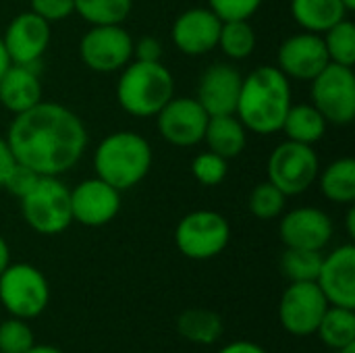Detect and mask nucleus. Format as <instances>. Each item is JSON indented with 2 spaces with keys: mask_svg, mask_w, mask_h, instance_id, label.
Returning a JSON list of instances; mask_svg holds the SVG:
<instances>
[{
  "mask_svg": "<svg viewBox=\"0 0 355 353\" xmlns=\"http://www.w3.org/2000/svg\"><path fill=\"white\" fill-rule=\"evenodd\" d=\"M6 141L17 162L42 177H58L81 160L87 131L71 108L42 100L33 108L15 114Z\"/></svg>",
  "mask_w": 355,
  "mask_h": 353,
  "instance_id": "obj_1",
  "label": "nucleus"
},
{
  "mask_svg": "<svg viewBox=\"0 0 355 353\" xmlns=\"http://www.w3.org/2000/svg\"><path fill=\"white\" fill-rule=\"evenodd\" d=\"M289 77L279 67L262 64L243 77L235 117L248 131L270 135L281 131L293 104Z\"/></svg>",
  "mask_w": 355,
  "mask_h": 353,
  "instance_id": "obj_2",
  "label": "nucleus"
},
{
  "mask_svg": "<svg viewBox=\"0 0 355 353\" xmlns=\"http://www.w3.org/2000/svg\"><path fill=\"white\" fill-rule=\"evenodd\" d=\"M152 146L135 131H114L106 135L94 152L96 177L119 191L139 185L152 169Z\"/></svg>",
  "mask_w": 355,
  "mask_h": 353,
  "instance_id": "obj_3",
  "label": "nucleus"
},
{
  "mask_svg": "<svg viewBox=\"0 0 355 353\" xmlns=\"http://www.w3.org/2000/svg\"><path fill=\"white\" fill-rule=\"evenodd\" d=\"M173 96V73L160 60H133L121 69V77L116 83V102L127 114L139 119L156 117Z\"/></svg>",
  "mask_w": 355,
  "mask_h": 353,
  "instance_id": "obj_4",
  "label": "nucleus"
},
{
  "mask_svg": "<svg viewBox=\"0 0 355 353\" xmlns=\"http://www.w3.org/2000/svg\"><path fill=\"white\" fill-rule=\"evenodd\" d=\"M19 202L25 223L40 235H58L73 223L71 189L58 177H40Z\"/></svg>",
  "mask_w": 355,
  "mask_h": 353,
  "instance_id": "obj_5",
  "label": "nucleus"
},
{
  "mask_svg": "<svg viewBox=\"0 0 355 353\" xmlns=\"http://www.w3.org/2000/svg\"><path fill=\"white\" fill-rule=\"evenodd\" d=\"M50 302L44 273L31 264H8L0 273V304L15 318H35Z\"/></svg>",
  "mask_w": 355,
  "mask_h": 353,
  "instance_id": "obj_6",
  "label": "nucleus"
},
{
  "mask_svg": "<svg viewBox=\"0 0 355 353\" xmlns=\"http://www.w3.org/2000/svg\"><path fill=\"white\" fill-rule=\"evenodd\" d=\"M320 164L312 146L300 141L279 144L266 162V175L275 187H279L287 198L308 191L318 179Z\"/></svg>",
  "mask_w": 355,
  "mask_h": 353,
  "instance_id": "obj_7",
  "label": "nucleus"
},
{
  "mask_svg": "<svg viewBox=\"0 0 355 353\" xmlns=\"http://www.w3.org/2000/svg\"><path fill=\"white\" fill-rule=\"evenodd\" d=\"M231 239L229 221L214 210H193L175 229V243L189 260H210L225 252Z\"/></svg>",
  "mask_w": 355,
  "mask_h": 353,
  "instance_id": "obj_8",
  "label": "nucleus"
},
{
  "mask_svg": "<svg viewBox=\"0 0 355 353\" xmlns=\"http://www.w3.org/2000/svg\"><path fill=\"white\" fill-rule=\"evenodd\" d=\"M312 104L327 123L349 125L355 119L354 67L329 62L312 79Z\"/></svg>",
  "mask_w": 355,
  "mask_h": 353,
  "instance_id": "obj_9",
  "label": "nucleus"
},
{
  "mask_svg": "<svg viewBox=\"0 0 355 353\" xmlns=\"http://www.w3.org/2000/svg\"><path fill=\"white\" fill-rule=\"evenodd\" d=\"M79 56L94 73L121 71L133 58V37L123 25H92L79 42Z\"/></svg>",
  "mask_w": 355,
  "mask_h": 353,
  "instance_id": "obj_10",
  "label": "nucleus"
},
{
  "mask_svg": "<svg viewBox=\"0 0 355 353\" xmlns=\"http://www.w3.org/2000/svg\"><path fill=\"white\" fill-rule=\"evenodd\" d=\"M329 300L316 285V281L289 283L281 295L279 320L281 327L295 337L316 335V329L329 310Z\"/></svg>",
  "mask_w": 355,
  "mask_h": 353,
  "instance_id": "obj_11",
  "label": "nucleus"
},
{
  "mask_svg": "<svg viewBox=\"0 0 355 353\" xmlns=\"http://www.w3.org/2000/svg\"><path fill=\"white\" fill-rule=\"evenodd\" d=\"M208 112L196 98H171L156 114L158 131L164 141L177 148H191L204 141Z\"/></svg>",
  "mask_w": 355,
  "mask_h": 353,
  "instance_id": "obj_12",
  "label": "nucleus"
},
{
  "mask_svg": "<svg viewBox=\"0 0 355 353\" xmlns=\"http://www.w3.org/2000/svg\"><path fill=\"white\" fill-rule=\"evenodd\" d=\"M0 37L12 64L42 67V56L50 44V23L33 10H25L10 19Z\"/></svg>",
  "mask_w": 355,
  "mask_h": 353,
  "instance_id": "obj_13",
  "label": "nucleus"
},
{
  "mask_svg": "<svg viewBox=\"0 0 355 353\" xmlns=\"http://www.w3.org/2000/svg\"><path fill=\"white\" fill-rule=\"evenodd\" d=\"M121 210V191L100 177L85 179L71 189L73 221L83 227H104Z\"/></svg>",
  "mask_w": 355,
  "mask_h": 353,
  "instance_id": "obj_14",
  "label": "nucleus"
},
{
  "mask_svg": "<svg viewBox=\"0 0 355 353\" xmlns=\"http://www.w3.org/2000/svg\"><path fill=\"white\" fill-rule=\"evenodd\" d=\"M279 235L285 248L322 252L333 237V221L327 212L314 206L293 208L281 218Z\"/></svg>",
  "mask_w": 355,
  "mask_h": 353,
  "instance_id": "obj_15",
  "label": "nucleus"
},
{
  "mask_svg": "<svg viewBox=\"0 0 355 353\" xmlns=\"http://www.w3.org/2000/svg\"><path fill=\"white\" fill-rule=\"evenodd\" d=\"M279 69L289 79L312 81L331 60L322 42V35L302 31L287 37L277 54Z\"/></svg>",
  "mask_w": 355,
  "mask_h": 353,
  "instance_id": "obj_16",
  "label": "nucleus"
},
{
  "mask_svg": "<svg viewBox=\"0 0 355 353\" xmlns=\"http://www.w3.org/2000/svg\"><path fill=\"white\" fill-rule=\"evenodd\" d=\"M243 75L229 62H214L208 67L198 83L196 100L208 112V117L235 114Z\"/></svg>",
  "mask_w": 355,
  "mask_h": 353,
  "instance_id": "obj_17",
  "label": "nucleus"
},
{
  "mask_svg": "<svg viewBox=\"0 0 355 353\" xmlns=\"http://www.w3.org/2000/svg\"><path fill=\"white\" fill-rule=\"evenodd\" d=\"M316 285L331 306L355 310V248L345 243L322 258Z\"/></svg>",
  "mask_w": 355,
  "mask_h": 353,
  "instance_id": "obj_18",
  "label": "nucleus"
},
{
  "mask_svg": "<svg viewBox=\"0 0 355 353\" xmlns=\"http://www.w3.org/2000/svg\"><path fill=\"white\" fill-rule=\"evenodd\" d=\"M223 21L206 6L181 12L171 29L175 46L187 56H202L216 48Z\"/></svg>",
  "mask_w": 355,
  "mask_h": 353,
  "instance_id": "obj_19",
  "label": "nucleus"
},
{
  "mask_svg": "<svg viewBox=\"0 0 355 353\" xmlns=\"http://www.w3.org/2000/svg\"><path fill=\"white\" fill-rule=\"evenodd\" d=\"M42 102L40 69L25 64H10L0 79V104L12 112H25Z\"/></svg>",
  "mask_w": 355,
  "mask_h": 353,
  "instance_id": "obj_20",
  "label": "nucleus"
},
{
  "mask_svg": "<svg viewBox=\"0 0 355 353\" xmlns=\"http://www.w3.org/2000/svg\"><path fill=\"white\" fill-rule=\"evenodd\" d=\"M248 129L235 114H218L210 117L204 133V141L208 144V150L231 160L237 158L248 144Z\"/></svg>",
  "mask_w": 355,
  "mask_h": 353,
  "instance_id": "obj_21",
  "label": "nucleus"
},
{
  "mask_svg": "<svg viewBox=\"0 0 355 353\" xmlns=\"http://www.w3.org/2000/svg\"><path fill=\"white\" fill-rule=\"evenodd\" d=\"M343 0H291V15L295 23L310 33H324L339 21L347 19Z\"/></svg>",
  "mask_w": 355,
  "mask_h": 353,
  "instance_id": "obj_22",
  "label": "nucleus"
},
{
  "mask_svg": "<svg viewBox=\"0 0 355 353\" xmlns=\"http://www.w3.org/2000/svg\"><path fill=\"white\" fill-rule=\"evenodd\" d=\"M327 119L314 104H291L281 131H285L287 139L314 146L327 133Z\"/></svg>",
  "mask_w": 355,
  "mask_h": 353,
  "instance_id": "obj_23",
  "label": "nucleus"
},
{
  "mask_svg": "<svg viewBox=\"0 0 355 353\" xmlns=\"http://www.w3.org/2000/svg\"><path fill=\"white\" fill-rule=\"evenodd\" d=\"M320 193L335 204H354L355 200V160L345 156L331 162L318 173Z\"/></svg>",
  "mask_w": 355,
  "mask_h": 353,
  "instance_id": "obj_24",
  "label": "nucleus"
},
{
  "mask_svg": "<svg viewBox=\"0 0 355 353\" xmlns=\"http://www.w3.org/2000/svg\"><path fill=\"white\" fill-rule=\"evenodd\" d=\"M177 331L183 339L196 345H212L223 337V318L214 310L191 308L185 310L177 320Z\"/></svg>",
  "mask_w": 355,
  "mask_h": 353,
  "instance_id": "obj_25",
  "label": "nucleus"
},
{
  "mask_svg": "<svg viewBox=\"0 0 355 353\" xmlns=\"http://www.w3.org/2000/svg\"><path fill=\"white\" fill-rule=\"evenodd\" d=\"M316 335L331 350H341L355 343V312L352 308L329 306L316 329Z\"/></svg>",
  "mask_w": 355,
  "mask_h": 353,
  "instance_id": "obj_26",
  "label": "nucleus"
},
{
  "mask_svg": "<svg viewBox=\"0 0 355 353\" xmlns=\"http://www.w3.org/2000/svg\"><path fill=\"white\" fill-rule=\"evenodd\" d=\"M216 46L225 52V56L233 60H245L256 48V29L252 27L250 19L223 21Z\"/></svg>",
  "mask_w": 355,
  "mask_h": 353,
  "instance_id": "obj_27",
  "label": "nucleus"
},
{
  "mask_svg": "<svg viewBox=\"0 0 355 353\" xmlns=\"http://www.w3.org/2000/svg\"><path fill=\"white\" fill-rule=\"evenodd\" d=\"M133 0H75V12L89 25H123Z\"/></svg>",
  "mask_w": 355,
  "mask_h": 353,
  "instance_id": "obj_28",
  "label": "nucleus"
},
{
  "mask_svg": "<svg viewBox=\"0 0 355 353\" xmlns=\"http://www.w3.org/2000/svg\"><path fill=\"white\" fill-rule=\"evenodd\" d=\"M322 35L329 60L343 67L355 64V25L349 19L339 21L331 29H327Z\"/></svg>",
  "mask_w": 355,
  "mask_h": 353,
  "instance_id": "obj_29",
  "label": "nucleus"
},
{
  "mask_svg": "<svg viewBox=\"0 0 355 353\" xmlns=\"http://www.w3.org/2000/svg\"><path fill=\"white\" fill-rule=\"evenodd\" d=\"M322 254L316 250H300V248H287L281 256V270L291 283L300 281H316L320 266H322Z\"/></svg>",
  "mask_w": 355,
  "mask_h": 353,
  "instance_id": "obj_30",
  "label": "nucleus"
},
{
  "mask_svg": "<svg viewBox=\"0 0 355 353\" xmlns=\"http://www.w3.org/2000/svg\"><path fill=\"white\" fill-rule=\"evenodd\" d=\"M285 200H287V196L279 187H275L270 181H264V183H258L252 189L250 200H248V208L256 218L272 221V218L283 214Z\"/></svg>",
  "mask_w": 355,
  "mask_h": 353,
  "instance_id": "obj_31",
  "label": "nucleus"
},
{
  "mask_svg": "<svg viewBox=\"0 0 355 353\" xmlns=\"http://www.w3.org/2000/svg\"><path fill=\"white\" fill-rule=\"evenodd\" d=\"M35 345L33 331L23 318H8L0 325V352L25 353Z\"/></svg>",
  "mask_w": 355,
  "mask_h": 353,
  "instance_id": "obj_32",
  "label": "nucleus"
},
{
  "mask_svg": "<svg viewBox=\"0 0 355 353\" xmlns=\"http://www.w3.org/2000/svg\"><path fill=\"white\" fill-rule=\"evenodd\" d=\"M229 173V160L214 154V152H202L193 158L191 162V175L198 183L206 187H214L225 181Z\"/></svg>",
  "mask_w": 355,
  "mask_h": 353,
  "instance_id": "obj_33",
  "label": "nucleus"
},
{
  "mask_svg": "<svg viewBox=\"0 0 355 353\" xmlns=\"http://www.w3.org/2000/svg\"><path fill=\"white\" fill-rule=\"evenodd\" d=\"M264 0H208V8L220 21H245L250 19Z\"/></svg>",
  "mask_w": 355,
  "mask_h": 353,
  "instance_id": "obj_34",
  "label": "nucleus"
},
{
  "mask_svg": "<svg viewBox=\"0 0 355 353\" xmlns=\"http://www.w3.org/2000/svg\"><path fill=\"white\" fill-rule=\"evenodd\" d=\"M40 177H42V175H37L33 169H29V166H25V164H21V162H15V166H12L10 173L6 175L2 187H4L8 193H12L15 198L21 200V198H25V196L33 189V185L37 183Z\"/></svg>",
  "mask_w": 355,
  "mask_h": 353,
  "instance_id": "obj_35",
  "label": "nucleus"
},
{
  "mask_svg": "<svg viewBox=\"0 0 355 353\" xmlns=\"http://www.w3.org/2000/svg\"><path fill=\"white\" fill-rule=\"evenodd\" d=\"M29 10L46 19L50 25L64 21L75 12V0H29Z\"/></svg>",
  "mask_w": 355,
  "mask_h": 353,
  "instance_id": "obj_36",
  "label": "nucleus"
},
{
  "mask_svg": "<svg viewBox=\"0 0 355 353\" xmlns=\"http://www.w3.org/2000/svg\"><path fill=\"white\" fill-rule=\"evenodd\" d=\"M133 56H135V60L156 62L162 58V44L152 35H144L137 42L133 40Z\"/></svg>",
  "mask_w": 355,
  "mask_h": 353,
  "instance_id": "obj_37",
  "label": "nucleus"
},
{
  "mask_svg": "<svg viewBox=\"0 0 355 353\" xmlns=\"http://www.w3.org/2000/svg\"><path fill=\"white\" fill-rule=\"evenodd\" d=\"M15 156H12V150H10V146H8V141H6V137H2L0 135V187H2V183H4V179H6V175L10 173V169L15 166Z\"/></svg>",
  "mask_w": 355,
  "mask_h": 353,
  "instance_id": "obj_38",
  "label": "nucleus"
},
{
  "mask_svg": "<svg viewBox=\"0 0 355 353\" xmlns=\"http://www.w3.org/2000/svg\"><path fill=\"white\" fill-rule=\"evenodd\" d=\"M218 353H268L266 350H262L260 345L252 343V341H235L225 345Z\"/></svg>",
  "mask_w": 355,
  "mask_h": 353,
  "instance_id": "obj_39",
  "label": "nucleus"
},
{
  "mask_svg": "<svg viewBox=\"0 0 355 353\" xmlns=\"http://www.w3.org/2000/svg\"><path fill=\"white\" fill-rule=\"evenodd\" d=\"M10 264V248L6 243V239L0 235V273Z\"/></svg>",
  "mask_w": 355,
  "mask_h": 353,
  "instance_id": "obj_40",
  "label": "nucleus"
},
{
  "mask_svg": "<svg viewBox=\"0 0 355 353\" xmlns=\"http://www.w3.org/2000/svg\"><path fill=\"white\" fill-rule=\"evenodd\" d=\"M12 62H10V58H8V52H6V48H4V44H2V37H0V79H2V75L6 73V69L10 67Z\"/></svg>",
  "mask_w": 355,
  "mask_h": 353,
  "instance_id": "obj_41",
  "label": "nucleus"
},
{
  "mask_svg": "<svg viewBox=\"0 0 355 353\" xmlns=\"http://www.w3.org/2000/svg\"><path fill=\"white\" fill-rule=\"evenodd\" d=\"M347 235L355 237V208L349 204V210H347Z\"/></svg>",
  "mask_w": 355,
  "mask_h": 353,
  "instance_id": "obj_42",
  "label": "nucleus"
},
{
  "mask_svg": "<svg viewBox=\"0 0 355 353\" xmlns=\"http://www.w3.org/2000/svg\"><path fill=\"white\" fill-rule=\"evenodd\" d=\"M25 353H64V352H60L58 347H52V345H33L31 350H27Z\"/></svg>",
  "mask_w": 355,
  "mask_h": 353,
  "instance_id": "obj_43",
  "label": "nucleus"
},
{
  "mask_svg": "<svg viewBox=\"0 0 355 353\" xmlns=\"http://www.w3.org/2000/svg\"><path fill=\"white\" fill-rule=\"evenodd\" d=\"M337 353H355V343H349V345H345V347L337 350Z\"/></svg>",
  "mask_w": 355,
  "mask_h": 353,
  "instance_id": "obj_44",
  "label": "nucleus"
},
{
  "mask_svg": "<svg viewBox=\"0 0 355 353\" xmlns=\"http://www.w3.org/2000/svg\"><path fill=\"white\" fill-rule=\"evenodd\" d=\"M343 4L347 6V10H349V12L355 10V0H343Z\"/></svg>",
  "mask_w": 355,
  "mask_h": 353,
  "instance_id": "obj_45",
  "label": "nucleus"
},
{
  "mask_svg": "<svg viewBox=\"0 0 355 353\" xmlns=\"http://www.w3.org/2000/svg\"><path fill=\"white\" fill-rule=\"evenodd\" d=\"M0 353H2V352H0Z\"/></svg>",
  "mask_w": 355,
  "mask_h": 353,
  "instance_id": "obj_46",
  "label": "nucleus"
}]
</instances>
